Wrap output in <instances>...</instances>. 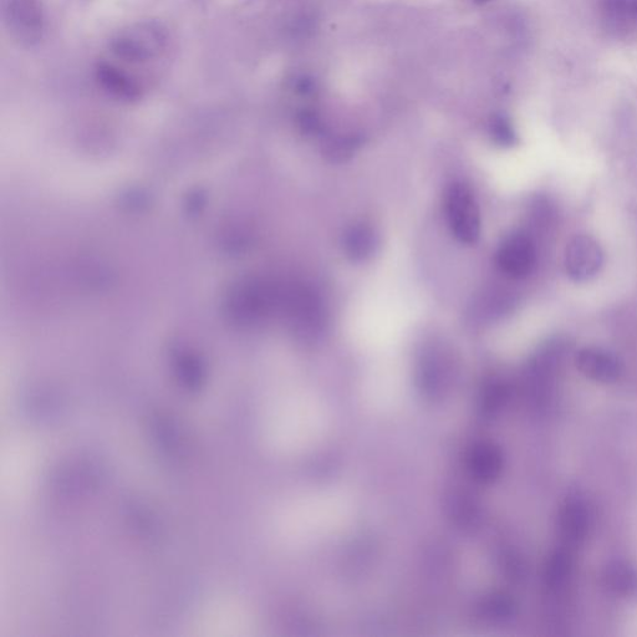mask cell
<instances>
[{"instance_id":"cell-7","label":"cell","mask_w":637,"mask_h":637,"mask_svg":"<svg viewBox=\"0 0 637 637\" xmlns=\"http://www.w3.org/2000/svg\"><path fill=\"white\" fill-rule=\"evenodd\" d=\"M575 364L585 377L599 384H614L623 375L624 370L618 356L599 348L580 350Z\"/></svg>"},{"instance_id":"cell-3","label":"cell","mask_w":637,"mask_h":637,"mask_svg":"<svg viewBox=\"0 0 637 637\" xmlns=\"http://www.w3.org/2000/svg\"><path fill=\"white\" fill-rule=\"evenodd\" d=\"M4 14L10 35L20 45L29 48L42 42L45 14L40 0H8Z\"/></svg>"},{"instance_id":"cell-1","label":"cell","mask_w":637,"mask_h":637,"mask_svg":"<svg viewBox=\"0 0 637 637\" xmlns=\"http://www.w3.org/2000/svg\"><path fill=\"white\" fill-rule=\"evenodd\" d=\"M165 25L156 20L129 25L110 40L111 53L129 63H146L160 56L167 47Z\"/></svg>"},{"instance_id":"cell-13","label":"cell","mask_w":637,"mask_h":637,"mask_svg":"<svg viewBox=\"0 0 637 637\" xmlns=\"http://www.w3.org/2000/svg\"><path fill=\"white\" fill-rule=\"evenodd\" d=\"M356 142L353 140H336L329 144L328 149L325 150L326 156L329 157L331 162H344L349 159L356 149Z\"/></svg>"},{"instance_id":"cell-15","label":"cell","mask_w":637,"mask_h":637,"mask_svg":"<svg viewBox=\"0 0 637 637\" xmlns=\"http://www.w3.org/2000/svg\"><path fill=\"white\" fill-rule=\"evenodd\" d=\"M636 13H637V3H636Z\"/></svg>"},{"instance_id":"cell-14","label":"cell","mask_w":637,"mask_h":637,"mask_svg":"<svg viewBox=\"0 0 637 637\" xmlns=\"http://www.w3.org/2000/svg\"><path fill=\"white\" fill-rule=\"evenodd\" d=\"M476 2L483 4V3L491 2V0H476Z\"/></svg>"},{"instance_id":"cell-12","label":"cell","mask_w":637,"mask_h":637,"mask_svg":"<svg viewBox=\"0 0 637 637\" xmlns=\"http://www.w3.org/2000/svg\"><path fill=\"white\" fill-rule=\"evenodd\" d=\"M491 135L497 145L511 147L517 144V134L512 122L504 115H496L491 121Z\"/></svg>"},{"instance_id":"cell-6","label":"cell","mask_w":637,"mask_h":637,"mask_svg":"<svg viewBox=\"0 0 637 637\" xmlns=\"http://www.w3.org/2000/svg\"><path fill=\"white\" fill-rule=\"evenodd\" d=\"M591 524L593 514L588 504L579 497L569 498L560 508L558 517L559 534L564 547L572 549L582 545L588 538Z\"/></svg>"},{"instance_id":"cell-11","label":"cell","mask_w":637,"mask_h":637,"mask_svg":"<svg viewBox=\"0 0 637 637\" xmlns=\"http://www.w3.org/2000/svg\"><path fill=\"white\" fill-rule=\"evenodd\" d=\"M574 560L572 549L563 547L550 555L544 570V582L547 588L559 591L567 586L572 578Z\"/></svg>"},{"instance_id":"cell-9","label":"cell","mask_w":637,"mask_h":637,"mask_svg":"<svg viewBox=\"0 0 637 637\" xmlns=\"http://www.w3.org/2000/svg\"><path fill=\"white\" fill-rule=\"evenodd\" d=\"M96 81L107 94L126 101H135L141 98L140 85L116 66L100 63L95 70Z\"/></svg>"},{"instance_id":"cell-10","label":"cell","mask_w":637,"mask_h":637,"mask_svg":"<svg viewBox=\"0 0 637 637\" xmlns=\"http://www.w3.org/2000/svg\"><path fill=\"white\" fill-rule=\"evenodd\" d=\"M377 246L379 238L368 224H355L345 233L344 251L346 256L355 262L370 258L376 252Z\"/></svg>"},{"instance_id":"cell-4","label":"cell","mask_w":637,"mask_h":637,"mask_svg":"<svg viewBox=\"0 0 637 637\" xmlns=\"http://www.w3.org/2000/svg\"><path fill=\"white\" fill-rule=\"evenodd\" d=\"M603 263V249L594 238L582 234L569 242L565 251V269L575 282H586L594 278Z\"/></svg>"},{"instance_id":"cell-5","label":"cell","mask_w":637,"mask_h":637,"mask_svg":"<svg viewBox=\"0 0 637 637\" xmlns=\"http://www.w3.org/2000/svg\"><path fill=\"white\" fill-rule=\"evenodd\" d=\"M537 262L532 239L523 233H514L504 239L497 253L498 267L508 277L522 279L533 272Z\"/></svg>"},{"instance_id":"cell-8","label":"cell","mask_w":637,"mask_h":637,"mask_svg":"<svg viewBox=\"0 0 637 637\" xmlns=\"http://www.w3.org/2000/svg\"><path fill=\"white\" fill-rule=\"evenodd\" d=\"M605 589L615 598L637 601V567L626 560H613L601 574Z\"/></svg>"},{"instance_id":"cell-2","label":"cell","mask_w":637,"mask_h":637,"mask_svg":"<svg viewBox=\"0 0 637 637\" xmlns=\"http://www.w3.org/2000/svg\"><path fill=\"white\" fill-rule=\"evenodd\" d=\"M446 211L451 231L458 241L475 244L481 234V216L475 196L463 183H455L447 193Z\"/></svg>"}]
</instances>
